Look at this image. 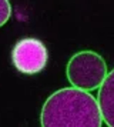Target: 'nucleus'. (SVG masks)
Segmentation results:
<instances>
[{
	"label": "nucleus",
	"mask_w": 114,
	"mask_h": 127,
	"mask_svg": "<svg viewBox=\"0 0 114 127\" xmlns=\"http://www.w3.org/2000/svg\"><path fill=\"white\" fill-rule=\"evenodd\" d=\"M107 64L101 54L93 50L74 53L66 66L67 80L73 87L93 92L97 90L107 76Z\"/></svg>",
	"instance_id": "2"
},
{
	"label": "nucleus",
	"mask_w": 114,
	"mask_h": 127,
	"mask_svg": "<svg viewBox=\"0 0 114 127\" xmlns=\"http://www.w3.org/2000/svg\"><path fill=\"white\" fill-rule=\"evenodd\" d=\"M43 127H100L103 117L97 98L90 92L64 87L46 98L40 113Z\"/></svg>",
	"instance_id": "1"
},
{
	"label": "nucleus",
	"mask_w": 114,
	"mask_h": 127,
	"mask_svg": "<svg viewBox=\"0 0 114 127\" xmlns=\"http://www.w3.org/2000/svg\"><path fill=\"white\" fill-rule=\"evenodd\" d=\"M97 101L100 106L103 121L108 127H114V69L108 71L101 86L98 87Z\"/></svg>",
	"instance_id": "4"
},
{
	"label": "nucleus",
	"mask_w": 114,
	"mask_h": 127,
	"mask_svg": "<svg viewBox=\"0 0 114 127\" xmlns=\"http://www.w3.org/2000/svg\"><path fill=\"white\" fill-rule=\"evenodd\" d=\"M11 17V3L9 0H0V27L4 26Z\"/></svg>",
	"instance_id": "5"
},
{
	"label": "nucleus",
	"mask_w": 114,
	"mask_h": 127,
	"mask_svg": "<svg viewBox=\"0 0 114 127\" xmlns=\"http://www.w3.org/2000/svg\"><path fill=\"white\" fill-rule=\"evenodd\" d=\"M11 63L19 73L34 76L46 69L49 63V50L40 39L23 37L11 49Z\"/></svg>",
	"instance_id": "3"
}]
</instances>
